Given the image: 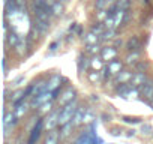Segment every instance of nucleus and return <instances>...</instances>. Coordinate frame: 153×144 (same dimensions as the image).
<instances>
[{
	"mask_svg": "<svg viewBox=\"0 0 153 144\" xmlns=\"http://www.w3.org/2000/svg\"><path fill=\"white\" fill-rule=\"evenodd\" d=\"M76 108H78V102H76V99H74L72 102L63 105L60 108V114H59V126H62V125H65L68 122H72Z\"/></svg>",
	"mask_w": 153,
	"mask_h": 144,
	"instance_id": "1",
	"label": "nucleus"
},
{
	"mask_svg": "<svg viewBox=\"0 0 153 144\" xmlns=\"http://www.w3.org/2000/svg\"><path fill=\"white\" fill-rule=\"evenodd\" d=\"M50 99H51V92L50 90H45V92H42L39 95H33L32 96V101H30V105H32V108H39L42 104L48 102Z\"/></svg>",
	"mask_w": 153,
	"mask_h": 144,
	"instance_id": "2",
	"label": "nucleus"
},
{
	"mask_svg": "<svg viewBox=\"0 0 153 144\" xmlns=\"http://www.w3.org/2000/svg\"><path fill=\"white\" fill-rule=\"evenodd\" d=\"M17 122H18V117L15 116V113H9V111L5 113L3 126H5V135H6V137L9 135V131H12V128L17 125Z\"/></svg>",
	"mask_w": 153,
	"mask_h": 144,
	"instance_id": "3",
	"label": "nucleus"
},
{
	"mask_svg": "<svg viewBox=\"0 0 153 144\" xmlns=\"http://www.w3.org/2000/svg\"><path fill=\"white\" fill-rule=\"evenodd\" d=\"M140 92L144 99L152 101L153 99V78H147V81L140 87Z\"/></svg>",
	"mask_w": 153,
	"mask_h": 144,
	"instance_id": "4",
	"label": "nucleus"
},
{
	"mask_svg": "<svg viewBox=\"0 0 153 144\" xmlns=\"http://www.w3.org/2000/svg\"><path fill=\"white\" fill-rule=\"evenodd\" d=\"M75 96H76V92H75V89L74 87H68L63 93H62V96L59 98V105H66V104H69V102H72L74 99H75Z\"/></svg>",
	"mask_w": 153,
	"mask_h": 144,
	"instance_id": "5",
	"label": "nucleus"
},
{
	"mask_svg": "<svg viewBox=\"0 0 153 144\" xmlns=\"http://www.w3.org/2000/svg\"><path fill=\"white\" fill-rule=\"evenodd\" d=\"M146 81H147V75H146V72L135 71V72H134V75H132V78H131V81H129V84H131L132 87H138V89H140Z\"/></svg>",
	"mask_w": 153,
	"mask_h": 144,
	"instance_id": "6",
	"label": "nucleus"
},
{
	"mask_svg": "<svg viewBox=\"0 0 153 144\" xmlns=\"http://www.w3.org/2000/svg\"><path fill=\"white\" fill-rule=\"evenodd\" d=\"M99 54H101V57L104 59V62L108 63V62L117 59V48H116V47H104Z\"/></svg>",
	"mask_w": 153,
	"mask_h": 144,
	"instance_id": "7",
	"label": "nucleus"
},
{
	"mask_svg": "<svg viewBox=\"0 0 153 144\" xmlns=\"http://www.w3.org/2000/svg\"><path fill=\"white\" fill-rule=\"evenodd\" d=\"M132 75H134V72H131L129 69H122L119 74L116 75V78L113 80V83L117 86V84H122V83H129L131 81V78H132Z\"/></svg>",
	"mask_w": 153,
	"mask_h": 144,
	"instance_id": "8",
	"label": "nucleus"
},
{
	"mask_svg": "<svg viewBox=\"0 0 153 144\" xmlns=\"http://www.w3.org/2000/svg\"><path fill=\"white\" fill-rule=\"evenodd\" d=\"M44 123H45L44 119H39V120H38L36 126H35L33 131L30 132V137H29V143H27V144H35V143L38 141V138H39V135H41V131H42V128H44Z\"/></svg>",
	"mask_w": 153,
	"mask_h": 144,
	"instance_id": "9",
	"label": "nucleus"
},
{
	"mask_svg": "<svg viewBox=\"0 0 153 144\" xmlns=\"http://www.w3.org/2000/svg\"><path fill=\"white\" fill-rule=\"evenodd\" d=\"M86 111H87V107L78 105V108H76V111H75V116H74V119H72L74 126L84 125V116H86Z\"/></svg>",
	"mask_w": 153,
	"mask_h": 144,
	"instance_id": "10",
	"label": "nucleus"
},
{
	"mask_svg": "<svg viewBox=\"0 0 153 144\" xmlns=\"http://www.w3.org/2000/svg\"><path fill=\"white\" fill-rule=\"evenodd\" d=\"M107 68H108V71L111 72V75H113V77H116L122 69H125V63H123L122 60H119V59H114V60L108 62Z\"/></svg>",
	"mask_w": 153,
	"mask_h": 144,
	"instance_id": "11",
	"label": "nucleus"
},
{
	"mask_svg": "<svg viewBox=\"0 0 153 144\" xmlns=\"http://www.w3.org/2000/svg\"><path fill=\"white\" fill-rule=\"evenodd\" d=\"M141 59V53L140 50H134V51H129L125 57V65L126 66H135Z\"/></svg>",
	"mask_w": 153,
	"mask_h": 144,
	"instance_id": "12",
	"label": "nucleus"
},
{
	"mask_svg": "<svg viewBox=\"0 0 153 144\" xmlns=\"http://www.w3.org/2000/svg\"><path fill=\"white\" fill-rule=\"evenodd\" d=\"M59 114H60V110H57V111H51V113L47 116V119H45V125H47L48 129H54L56 126H59Z\"/></svg>",
	"mask_w": 153,
	"mask_h": 144,
	"instance_id": "13",
	"label": "nucleus"
},
{
	"mask_svg": "<svg viewBox=\"0 0 153 144\" xmlns=\"http://www.w3.org/2000/svg\"><path fill=\"white\" fill-rule=\"evenodd\" d=\"M29 108H32V105H30V104H27L26 101H23V102H20V104H15V105H14V113H15V116H17L18 119H21V117L29 111Z\"/></svg>",
	"mask_w": 153,
	"mask_h": 144,
	"instance_id": "14",
	"label": "nucleus"
},
{
	"mask_svg": "<svg viewBox=\"0 0 153 144\" xmlns=\"http://www.w3.org/2000/svg\"><path fill=\"white\" fill-rule=\"evenodd\" d=\"M59 140H60V132L54 128V129H50L45 140H44V144H59Z\"/></svg>",
	"mask_w": 153,
	"mask_h": 144,
	"instance_id": "15",
	"label": "nucleus"
},
{
	"mask_svg": "<svg viewBox=\"0 0 153 144\" xmlns=\"http://www.w3.org/2000/svg\"><path fill=\"white\" fill-rule=\"evenodd\" d=\"M5 41H6V45L8 47H11V48H15L17 45H18V42L21 41V38L14 32V30H11L9 33H6V36H5Z\"/></svg>",
	"mask_w": 153,
	"mask_h": 144,
	"instance_id": "16",
	"label": "nucleus"
},
{
	"mask_svg": "<svg viewBox=\"0 0 153 144\" xmlns=\"http://www.w3.org/2000/svg\"><path fill=\"white\" fill-rule=\"evenodd\" d=\"M90 60H92V59H89L87 56L80 54V57H78V72H80V74L86 72V71L89 69V66H92V65H90Z\"/></svg>",
	"mask_w": 153,
	"mask_h": 144,
	"instance_id": "17",
	"label": "nucleus"
},
{
	"mask_svg": "<svg viewBox=\"0 0 153 144\" xmlns=\"http://www.w3.org/2000/svg\"><path fill=\"white\" fill-rule=\"evenodd\" d=\"M72 128H75L72 122H68V123L62 125V126H60V131H59V132H60V140H66V138L71 135Z\"/></svg>",
	"mask_w": 153,
	"mask_h": 144,
	"instance_id": "18",
	"label": "nucleus"
},
{
	"mask_svg": "<svg viewBox=\"0 0 153 144\" xmlns=\"http://www.w3.org/2000/svg\"><path fill=\"white\" fill-rule=\"evenodd\" d=\"M60 81H62L60 74H54V75H51V77L48 78V90L53 92L54 89L60 87Z\"/></svg>",
	"mask_w": 153,
	"mask_h": 144,
	"instance_id": "19",
	"label": "nucleus"
},
{
	"mask_svg": "<svg viewBox=\"0 0 153 144\" xmlns=\"http://www.w3.org/2000/svg\"><path fill=\"white\" fill-rule=\"evenodd\" d=\"M125 48H126L128 51L140 50V39H138V36H131V38L128 39V42H126Z\"/></svg>",
	"mask_w": 153,
	"mask_h": 144,
	"instance_id": "20",
	"label": "nucleus"
},
{
	"mask_svg": "<svg viewBox=\"0 0 153 144\" xmlns=\"http://www.w3.org/2000/svg\"><path fill=\"white\" fill-rule=\"evenodd\" d=\"M104 59L101 57V56H93L92 57V60H90V65H92V69H96V71H102L105 66H104Z\"/></svg>",
	"mask_w": 153,
	"mask_h": 144,
	"instance_id": "21",
	"label": "nucleus"
},
{
	"mask_svg": "<svg viewBox=\"0 0 153 144\" xmlns=\"http://www.w3.org/2000/svg\"><path fill=\"white\" fill-rule=\"evenodd\" d=\"M33 27H35L41 35H45V33L48 32V29H50V23H44V21L35 18V26H33Z\"/></svg>",
	"mask_w": 153,
	"mask_h": 144,
	"instance_id": "22",
	"label": "nucleus"
},
{
	"mask_svg": "<svg viewBox=\"0 0 153 144\" xmlns=\"http://www.w3.org/2000/svg\"><path fill=\"white\" fill-rule=\"evenodd\" d=\"M89 81L90 83H93V84H96V83H99L101 80H102V72L101 71H96V69H93V71H90L89 72Z\"/></svg>",
	"mask_w": 153,
	"mask_h": 144,
	"instance_id": "23",
	"label": "nucleus"
},
{
	"mask_svg": "<svg viewBox=\"0 0 153 144\" xmlns=\"http://www.w3.org/2000/svg\"><path fill=\"white\" fill-rule=\"evenodd\" d=\"M99 41H102L101 36L96 35V33H93L92 30H90V33H89L87 36H84V42H86V45H90V44H99Z\"/></svg>",
	"mask_w": 153,
	"mask_h": 144,
	"instance_id": "24",
	"label": "nucleus"
},
{
	"mask_svg": "<svg viewBox=\"0 0 153 144\" xmlns=\"http://www.w3.org/2000/svg\"><path fill=\"white\" fill-rule=\"evenodd\" d=\"M101 47H99V44H90V45H87L86 47V53L87 54H92V56H96L98 53H101Z\"/></svg>",
	"mask_w": 153,
	"mask_h": 144,
	"instance_id": "25",
	"label": "nucleus"
},
{
	"mask_svg": "<svg viewBox=\"0 0 153 144\" xmlns=\"http://www.w3.org/2000/svg\"><path fill=\"white\" fill-rule=\"evenodd\" d=\"M51 107H53V102L51 101H48V102H45V104H42L39 108H38V111H39V114H45V113H51Z\"/></svg>",
	"mask_w": 153,
	"mask_h": 144,
	"instance_id": "26",
	"label": "nucleus"
},
{
	"mask_svg": "<svg viewBox=\"0 0 153 144\" xmlns=\"http://www.w3.org/2000/svg\"><path fill=\"white\" fill-rule=\"evenodd\" d=\"M53 14L54 15H62L63 14V6H62L60 2H57V0H56V3L53 5Z\"/></svg>",
	"mask_w": 153,
	"mask_h": 144,
	"instance_id": "27",
	"label": "nucleus"
},
{
	"mask_svg": "<svg viewBox=\"0 0 153 144\" xmlns=\"http://www.w3.org/2000/svg\"><path fill=\"white\" fill-rule=\"evenodd\" d=\"M149 68V62H144V60H140L137 65H135V69L140 71V72H146Z\"/></svg>",
	"mask_w": 153,
	"mask_h": 144,
	"instance_id": "28",
	"label": "nucleus"
},
{
	"mask_svg": "<svg viewBox=\"0 0 153 144\" xmlns=\"http://www.w3.org/2000/svg\"><path fill=\"white\" fill-rule=\"evenodd\" d=\"M93 120H95V114L92 113L90 108H87L86 116H84V123H93Z\"/></svg>",
	"mask_w": 153,
	"mask_h": 144,
	"instance_id": "29",
	"label": "nucleus"
},
{
	"mask_svg": "<svg viewBox=\"0 0 153 144\" xmlns=\"http://www.w3.org/2000/svg\"><path fill=\"white\" fill-rule=\"evenodd\" d=\"M24 48H26V45H24V41L21 39V41L18 42V45L15 47V51H17V54H18V56H23V54H24Z\"/></svg>",
	"mask_w": 153,
	"mask_h": 144,
	"instance_id": "30",
	"label": "nucleus"
},
{
	"mask_svg": "<svg viewBox=\"0 0 153 144\" xmlns=\"http://www.w3.org/2000/svg\"><path fill=\"white\" fill-rule=\"evenodd\" d=\"M150 132H153V126H152V125L146 123V125L141 126V134H143V135H149Z\"/></svg>",
	"mask_w": 153,
	"mask_h": 144,
	"instance_id": "31",
	"label": "nucleus"
},
{
	"mask_svg": "<svg viewBox=\"0 0 153 144\" xmlns=\"http://www.w3.org/2000/svg\"><path fill=\"white\" fill-rule=\"evenodd\" d=\"M110 77H113V75H111V72L108 71V68L105 66V68L102 69V81H107Z\"/></svg>",
	"mask_w": 153,
	"mask_h": 144,
	"instance_id": "32",
	"label": "nucleus"
},
{
	"mask_svg": "<svg viewBox=\"0 0 153 144\" xmlns=\"http://www.w3.org/2000/svg\"><path fill=\"white\" fill-rule=\"evenodd\" d=\"M123 122H125V123H140V119H135V117H123Z\"/></svg>",
	"mask_w": 153,
	"mask_h": 144,
	"instance_id": "33",
	"label": "nucleus"
},
{
	"mask_svg": "<svg viewBox=\"0 0 153 144\" xmlns=\"http://www.w3.org/2000/svg\"><path fill=\"white\" fill-rule=\"evenodd\" d=\"M107 2H108V0H98V2H96V9H104Z\"/></svg>",
	"mask_w": 153,
	"mask_h": 144,
	"instance_id": "34",
	"label": "nucleus"
},
{
	"mask_svg": "<svg viewBox=\"0 0 153 144\" xmlns=\"http://www.w3.org/2000/svg\"><path fill=\"white\" fill-rule=\"evenodd\" d=\"M15 3H17L18 9H24L26 8V0H15Z\"/></svg>",
	"mask_w": 153,
	"mask_h": 144,
	"instance_id": "35",
	"label": "nucleus"
},
{
	"mask_svg": "<svg viewBox=\"0 0 153 144\" xmlns=\"http://www.w3.org/2000/svg\"><path fill=\"white\" fill-rule=\"evenodd\" d=\"M59 45H60V42H59V41H56V42H53V44L50 45V50H51V51H56Z\"/></svg>",
	"mask_w": 153,
	"mask_h": 144,
	"instance_id": "36",
	"label": "nucleus"
},
{
	"mask_svg": "<svg viewBox=\"0 0 153 144\" xmlns=\"http://www.w3.org/2000/svg\"><path fill=\"white\" fill-rule=\"evenodd\" d=\"M101 119H102V120H104V122H110V119H111V117H110V116H108V114H107V113H104V114H102V116H101Z\"/></svg>",
	"mask_w": 153,
	"mask_h": 144,
	"instance_id": "37",
	"label": "nucleus"
},
{
	"mask_svg": "<svg viewBox=\"0 0 153 144\" xmlns=\"http://www.w3.org/2000/svg\"><path fill=\"white\" fill-rule=\"evenodd\" d=\"M113 135H116V137L120 135V129H119V128H114V129H113Z\"/></svg>",
	"mask_w": 153,
	"mask_h": 144,
	"instance_id": "38",
	"label": "nucleus"
},
{
	"mask_svg": "<svg viewBox=\"0 0 153 144\" xmlns=\"http://www.w3.org/2000/svg\"><path fill=\"white\" fill-rule=\"evenodd\" d=\"M134 135H135V131H134V129L128 131V137H134Z\"/></svg>",
	"mask_w": 153,
	"mask_h": 144,
	"instance_id": "39",
	"label": "nucleus"
},
{
	"mask_svg": "<svg viewBox=\"0 0 153 144\" xmlns=\"http://www.w3.org/2000/svg\"><path fill=\"white\" fill-rule=\"evenodd\" d=\"M92 101H96V102H98V101H99V96H98V95H92Z\"/></svg>",
	"mask_w": 153,
	"mask_h": 144,
	"instance_id": "40",
	"label": "nucleus"
},
{
	"mask_svg": "<svg viewBox=\"0 0 153 144\" xmlns=\"http://www.w3.org/2000/svg\"><path fill=\"white\" fill-rule=\"evenodd\" d=\"M57 2H62V3H66V2H68V0H57Z\"/></svg>",
	"mask_w": 153,
	"mask_h": 144,
	"instance_id": "41",
	"label": "nucleus"
},
{
	"mask_svg": "<svg viewBox=\"0 0 153 144\" xmlns=\"http://www.w3.org/2000/svg\"><path fill=\"white\" fill-rule=\"evenodd\" d=\"M143 3H149V0H143Z\"/></svg>",
	"mask_w": 153,
	"mask_h": 144,
	"instance_id": "42",
	"label": "nucleus"
},
{
	"mask_svg": "<svg viewBox=\"0 0 153 144\" xmlns=\"http://www.w3.org/2000/svg\"><path fill=\"white\" fill-rule=\"evenodd\" d=\"M108 2H111V0H108Z\"/></svg>",
	"mask_w": 153,
	"mask_h": 144,
	"instance_id": "43",
	"label": "nucleus"
}]
</instances>
